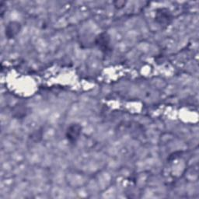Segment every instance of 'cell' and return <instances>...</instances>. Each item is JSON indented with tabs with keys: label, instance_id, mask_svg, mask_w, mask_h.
<instances>
[{
	"label": "cell",
	"instance_id": "cell-1",
	"mask_svg": "<svg viewBox=\"0 0 199 199\" xmlns=\"http://www.w3.org/2000/svg\"><path fill=\"white\" fill-rule=\"evenodd\" d=\"M80 133V126L76 125V129H75V132H72V129L69 128V129L68 130V138L69 139H72V140H76L77 138H78L79 135Z\"/></svg>",
	"mask_w": 199,
	"mask_h": 199
}]
</instances>
